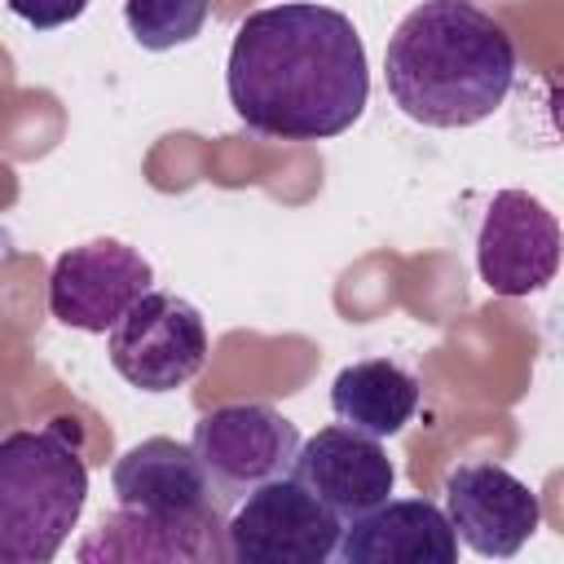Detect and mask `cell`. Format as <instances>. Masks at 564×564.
I'll return each instance as SVG.
<instances>
[{
	"mask_svg": "<svg viewBox=\"0 0 564 564\" xmlns=\"http://www.w3.org/2000/svg\"><path fill=\"white\" fill-rule=\"evenodd\" d=\"M330 410L339 423H348L375 441H388V436L405 432V423L414 419L419 379L388 357L352 361L330 383Z\"/></svg>",
	"mask_w": 564,
	"mask_h": 564,
	"instance_id": "5bb4252c",
	"label": "cell"
},
{
	"mask_svg": "<svg viewBox=\"0 0 564 564\" xmlns=\"http://www.w3.org/2000/svg\"><path fill=\"white\" fill-rule=\"evenodd\" d=\"M154 282L150 260L119 242L93 238L57 256L48 273V313L84 335H106Z\"/></svg>",
	"mask_w": 564,
	"mask_h": 564,
	"instance_id": "52a82bcc",
	"label": "cell"
},
{
	"mask_svg": "<svg viewBox=\"0 0 564 564\" xmlns=\"http://www.w3.org/2000/svg\"><path fill=\"white\" fill-rule=\"evenodd\" d=\"M344 564H454L458 538L449 516L427 498H383L339 529Z\"/></svg>",
	"mask_w": 564,
	"mask_h": 564,
	"instance_id": "7c38bea8",
	"label": "cell"
},
{
	"mask_svg": "<svg viewBox=\"0 0 564 564\" xmlns=\"http://www.w3.org/2000/svg\"><path fill=\"white\" fill-rule=\"evenodd\" d=\"M476 269L494 295L520 300L542 291L560 269V220L542 198L502 189L489 198L476 234Z\"/></svg>",
	"mask_w": 564,
	"mask_h": 564,
	"instance_id": "ba28073f",
	"label": "cell"
},
{
	"mask_svg": "<svg viewBox=\"0 0 564 564\" xmlns=\"http://www.w3.org/2000/svg\"><path fill=\"white\" fill-rule=\"evenodd\" d=\"M212 0H123V22L132 40L150 53H167L203 35Z\"/></svg>",
	"mask_w": 564,
	"mask_h": 564,
	"instance_id": "9a60e30c",
	"label": "cell"
},
{
	"mask_svg": "<svg viewBox=\"0 0 564 564\" xmlns=\"http://www.w3.org/2000/svg\"><path fill=\"white\" fill-rule=\"evenodd\" d=\"M388 97L423 128H471L516 84L511 35L471 0L414 4L383 53Z\"/></svg>",
	"mask_w": 564,
	"mask_h": 564,
	"instance_id": "7a4b0ae2",
	"label": "cell"
},
{
	"mask_svg": "<svg viewBox=\"0 0 564 564\" xmlns=\"http://www.w3.org/2000/svg\"><path fill=\"white\" fill-rule=\"evenodd\" d=\"M189 449L198 454L216 494L242 498L247 489L286 476L300 449V432L286 414L260 401H229L194 423Z\"/></svg>",
	"mask_w": 564,
	"mask_h": 564,
	"instance_id": "8992f818",
	"label": "cell"
},
{
	"mask_svg": "<svg viewBox=\"0 0 564 564\" xmlns=\"http://www.w3.org/2000/svg\"><path fill=\"white\" fill-rule=\"evenodd\" d=\"M110 366L141 392H176L207 361V326L203 313L172 295L145 291L115 326H110Z\"/></svg>",
	"mask_w": 564,
	"mask_h": 564,
	"instance_id": "5b68a950",
	"label": "cell"
},
{
	"mask_svg": "<svg viewBox=\"0 0 564 564\" xmlns=\"http://www.w3.org/2000/svg\"><path fill=\"white\" fill-rule=\"evenodd\" d=\"M225 88L251 132L326 141L348 132L370 101L366 44L352 18L330 4H269L238 22Z\"/></svg>",
	"mask_w": 564,
	"mask_h": 564,
	"instance_id": "6da1fadb",
	"label": "cell"
},
{
	"mask_svg": "<svg viewBox=\"0 0 564 564\" xmlns=\"http://www.w3.org/2000/svg\"><path fill=\"white\" fill-rule=\"evenodd\" d=\"M4 4L13 18H22L35 31H57L88 9V0H4Z\"/></svg>",
	"mask_w": 564,
	"mask_h": 564,
	"instance_id": "2e32d148",
	"label": "cell"
},
{
	"mask_svg": "<svg viewBox=\"0 0 564 564\" xmlns=\"http://www.w3.org/2000/svg\"><path fill=\"white\" fill-rule=\"evenodd\" d=\"M110 489L123 511H141V516L189 520L216 511L212 480L198 454L172 436H145L132 449H123L119 463L110 467Z\"/></svg>",
	"mask_w": 564,
	"mask_h": 564,
	"instance_id": "4fadbf2b",
	"label": "cell"
},
{
	"mask_svg": "<svg viewBox=\"0 0 564 564\" xmlns=\"http://www.w3.org/2000/svg\"><path fill=\"white\" fill-rule=\"evenodd\" d=\"M445 516L463 546L489 560H507L538 533L542 502L507 467L463 463L445 476Z\"/></svg>",
	"mask_w": 564,
	"mask_h": 564,
	"instance_id": "9c48e42d",
	"label": "cell"
},
{
	"mask_svg": "<svg viewBox=\"0 0 564 564\" xmlns=\"http://www.w3.org/2000/svg\"><path fill=\"white\" fill-rule=\"evenodd\" d=\"M291 476L317 498L326 502L344 524L370 507H379L392 485H397V467L383 454V445L348 423L339 427H322L308 441H300Z\"/></svg>",
	"mask_w": 564,
	"mask_h": 564,
	"instance_id": "30bf717a",
	"label": "cell"
},
{
	"mask_svg": "<svg viewBox=\"0 0 564 564\" xmlns=\"http://www.w3.org/2000/svg\"><path fill=\"white\" fill-rule=\"evenodd\" d=\"M84 564H212L225 555V520L220 511L167 520V516H141V511H115L106 516L75 551Z\"/></svg>",
	"mask_w": 564,
	"mask_h": 564,
	"instance_id": "8fae6325",
	"label": "cell"
},
{
	"mask_svg": "<svg viewBox=\"0 0 564 564\" xmlns=\"http://www.w3.org/2000/svg\"><path fill=\"white\" fill-rule=\"evenodd\" d=\"M88 502V463L62 427L0 436V564H48Z\"/></svg>",
	"mask_w": 564,
	"mask_h": 564,
	"instance_id": "3957f363",
	"label": "cell"
},
{
	"mask_svg": "<svg viewBox=\"0 0 564 564\" xmlns=\"http://www.w3.org/2000/svg\"><path fill=\"white\" fill-rule=\"evenodd\" d=\"M339 529L344 520L286 471L242 494L225 520V555L234 564H322L335 555Z\"/></svg>",
	"mask_w": 564,
	"mask_h": 564,
	"instance_id": "277c9868",
	"label": "cell"
}]
</instances>
